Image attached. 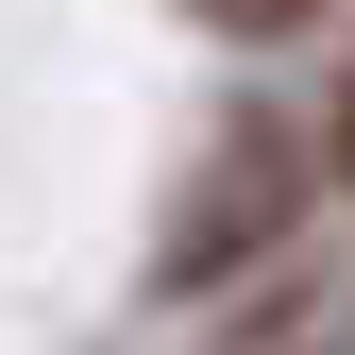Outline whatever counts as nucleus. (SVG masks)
Returning <instances> with one entry per match:
<instances>
[{
  "mask_svg": "<svg viewBox=\"0 0 355 355\" xmlns=\"http://www.w3.org/2000/svg\"><path fill=\"white\" fill-rule=\"evenodd\" d=\"M271 220H288V153H271V136H237V153H220V187L187 203V254H169V271H187V288H203V271H237Z\"/></svg>",
  "mask_w": 355,
  "mask_h": 355,
  "instance_id": "obj_1",
  "label": "nucleus"
},
{
  "mask_svg": "<svg viewBox=\"0 0 355 355\" xmlns=\"http://www.w3.org/2000/svg\"><path fill=\"white\" fill-rule=\"evenodd\" d=\"M220 34H304V0H203Z\"/></svg>",
  "mask_w": 355,
  "mask_h": 355,
  "instance_id": "obj_2",
  "label": "nucleus"
},
{
  "mask_svg": "<svg viewBox=\"0 0 355 355\" xmlns=\"http://www.w3.org/2000/svg\"><path fill=\"white\" fill-rule=\"evenodd\" d=\"M338 169H355V85H338Z\"/></svg>",
  "mask_w": 355,
  "mask_h": 355,
  "instance_id": "obj_3",
  "label": "nucleus"
}]
</instances>
